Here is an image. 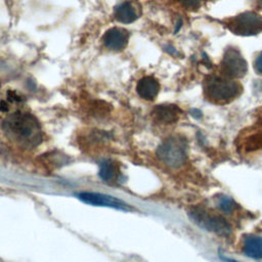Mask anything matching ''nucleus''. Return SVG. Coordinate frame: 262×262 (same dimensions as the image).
I'll return each instance as SVG.
<instances>
[{
    "label": "nucleus",
    "mask_w": 262,
    "mask_h": 262,
    "mask_svg": "<svg viewBox=\"0 0 262 262\" xmlns=\"http://www.w3.org/2000/svg\"><path fill=\"white\" fill-rule=\"evenodd\" d=\"M190 218L202 228L214 232L220 236H227L231 232L228 222L220 215H214L203 208H193L189 211Z\"/></svg>",
    "instance_id": "4"
},
{
    "label": "nucleus",
    "mask_w": 262,
    "mask_h": 262,
    "mask_svg": "<svg viewBox=\"0 0 262 262\" xmlns=\"http://www.w3.org/2000/svg\"><path fill=\"white\" fill-rule=\"evenodd\" d=\"M77 198L90 206H96V207H105V208H112L116 210L121 211H131V206L124 202L123 200L116 198L114 195L100 193V192H94V191H82L76 194Z\"/></svg>",
    "instance_id": "6"
},
{
    "label": "nucleus",
    "mask_w": 262,
    "mask_h": 262,
    "mask_svg": "<svg viewBox=\"0 0 262 262\" xmlns=\"http://www.w3.org/2000/svg\"><path fill=\"white\" fill-rule=\"evenodd\" d=\"M227 27L236 35H256L262 31V16L253 11L243 12L230 18Z\"/></svg>",
    "instance_id": "5"
},
{
    "label": "nucleus",
    "mask_w": 262,
    "mask_h": 262,
    "mask_svg": "<svg viewBox=\"0 0 262 262\" xmlns=\"http://www.w3.org/2000/svg\"><path fill=\"white\" fill-rule=\"evenodd\" d=\"M181 4L187 8H196L200 6L202 0H179Z\"/></svg>",
    "instance_id": "15"
},
{
    "label": "nucleus",
    "mask_w": 262,
    "mask_h": 262,
    "mask_svg": "<svg viewBox=\"0 0 262 262\" xmlns=\"http://www.w3.org/2000/svg\"><path fill=\"white\" fill-rule=\"evenodd\" d=\"M217 206L223 212L228 213V212H231L234 209L235 204H234V202L230 198H227L225 195H220L217 199Z\"/></svg>",
    "instance_id": "14"
},
{
    "label": "nucleus",
    "mask_w": 262,
    "mask_h": 262,
    "mask_svg": "<svg viewBox=\"0 0 262 262\" xmlns=\"http://www.w3.org/2000/svg\"><path fill=\"white\" fill-rule=\"evenodd\" d=\"M254 67H255V70L256 72L259 74V75H262V52H260L256 59H255V62H254Z\"/></svg>",
    "instance_id": "16"
},
{
    "label": "nucleus",
    "mask_w": 262,
    "mask_h": 262,
    "mask_svg": "<svg viewBox=\"0 0 262 262\" xmlns=\"http://www.w3.org/2000/svg\"><path fill=\"white\" fill-rule=\"evenodd\" d=\"M120 174V167L119 164L113 160H104L99 165V172L98 175L101 180L105 182L115 181Z\"/></svg>",
    "instance_id": "13"
},
{
    "label": "nucleus",
    "mask_w": 262,
    "mask_h": 262,
    "mask_svg": "<svg viewBox=\"0 0 262 262\" xmlns=\"http://www.w3.org/2000/svg\"><path fill=\"white\" fill-rule=\"evenodd\" d=\"M136 91L141 98L145 100H154L160 91V84L156 78L145 76L137 82Z\"/></svg>",
    "instance_id": "10"
},
{
    "label": "nucleus",
    "mask_w": 262,
    "mask_h": 262,
    "mask_svg": "<svg viewBox=\"0 0 262 262\" xmlns=\"http://www.w3.org/2000/svg\"><path fill=\"white\" fill-rule=\"evenodd\" d=\"M259 1H260V2H261V3H262V0H259Z\"/></svg>",
    "instance_id": "17"
},
{
    "label": "nucleus",
    "mask_w": 262,
    "mask_h": 262,
    "mask_svg": "<svg viewBox=\"0 0 262 262\" xmlns=\"http://www.w3.org/2000/svg\"><path fill=\"white\" fill-rule=\"evenodd\" d=\"M242 87L238 83L217 76L209 77L205 82L207 96L216 102H228L241 93Z\"/></svg>",
    "instance_id": "2"
},
{
    "label": "nucleus",
    "mask_w": 262,
    "mask_h": 262,
    "mask_svg": "<svg viewBox=\"0 0 262 262\" xmlns=\"http://www.w3.org/2000/svg\"><path fill=\"white\" fill-rule=\"evenodd\" d=\"M157 156L168 167L179 168L186 161V143L179 137H169L159 145Z\"/></svg>",
    "instance_id": "3"
},
{
    "label": "nucleus",
    "mask_w": 262,
    "mask_h": 262,
    "mask_svg": "<svg viewBox=\"0 0 262 262\" xmlns=\"http://www.w3.org/2000/svg\"><path fill=\"white\" fill-rule=\"evenodd\" d=\"M140 15V9L132 1L126 0L119 3L114 9V16L121 24H132Z\"/></svg>",
    "instance_id": "9"
},
{
    "label": "nucleus",
    "mask_w": 262,
    "mask_h": 262,
    "mask_svg": "<svg viewBox=\"0 0 262 262\" xmlns=\"http://www.w3.org/2000/svg\"><path fill=\"white\" fill-rule=\"evenodd\" d=\"M101 40L107 49L112 51H121L128 44L129 32L123 28L113 27L105 31Z\"/></svg>",
    "instance_id": "8"
},
{
    "label": "nucleus",
    "mask_w": 262,
    "mask_h": 262,
    "mask_svg": "<svg viewBox=\"0 0 262 262\" xmlns=\"http://www.w3.org/2000/svg\"><path fill=\"white\" fill-rule=\"evenodd\" d=\"M6 135L21 147L34 148L42 142L43 134L36 117L30 113L15 112L3 121Z\"/></svg>",
    "instance_id": "1"
},
{
    "label": "nucleus",
    "mask_w": 262,
    "mask_h": 262,
    "mask_svg": "<svg viewBox=\"0 0 262 262\" xmlns=\"http://www.w3.org/2000/svg\"><path fill=\"white\" fill-rule=\"evenodd\" d=\"M243 251L249 258L262 259V237L257 235H248L245 238Z\"/></svg>",
    "instance_id": "12"
},
{
    "label": "nucleus",
    "mask_w": 262,
    "mask_h": 262,
    "mask_svg": "<svg viewBox=\"0 0 262 262\" xmlns=\"http://www.w3.org/2000/svg\"><path fill=\"white\" fill-rule=\"evenodd\" d=\"M221 70L227 77L239 78L247 73V61L241 55L238 50L234 48H228L223 55V59L221 61Z\"/></svg>",
    "instance_id": "7"
},
{
    "label": "nucleus",
    "mask_w": 262,
    "mask_h": 262,
    "mask_svg": "<svg viewBox=\"0 0 262 262\" xmlns=\"http://www.w3.org/2000/svg\"><path fill=\"white\" fill-rule=\"evenodd\" d=\"M180 114V110L176 105L162 104L157 105L152 111L155 119L163 124H171L175 122Z\"/></svg>",
    "instance_id": "11"
}]
</instances>
